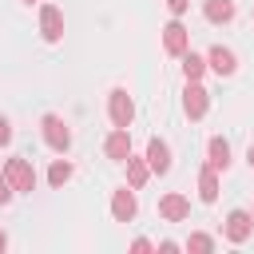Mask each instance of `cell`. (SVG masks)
I'll return each instance as SVG.
<instances>
[{
    "instance_id": "cell-26",
    "label": "cell",
    "mask_w": 254,
    "mask_h": 254,
    "mask_svg": "<svg viewBox=\"0 0 254 254\" xmlns=\"http://www.w3.org/2000/svg\"><path fill=\"white\" fill-rule=\"evenodd\" d=\"M24 4H32V0H24Z\"/></svg>"
},
{
    "instance_id": "cell-20",
    "label": "cell",
    "mask_w": 254,
    "mask_h": 254,
    "mask_svg": "<svg viewBox=\"0 0 254 254\" xmlns=\"http://www.w3.org/2000/svg\"><path fill=\"white\" fill-rule=\"evenodd\" d=\"M12 194H16V187H12V179L0 171V206H8V202H12Z\"/></svg>"
},
{
    "instance_id": "cell-16",
    "label": "cell",
    "mask_w": 254,
    "mask_h": 254,
    "mask_svg": "<svg viewBox=\"0 0 254 254\" xmlns=\"http://www.w3.org/2000/svg\"><path fill=\"white\" fill-rule=\"evenodd\" d=\"M198 198H202V202H214V198H218V171H214L210 163L198 171Z\"/></svg>"
},
{
    "instance_id": "cell-7",
    "label": "cell",
    "mask_w": 254,
    "mask_h": 254,
    "mask_svg": "<svg viewBox=\"0 0 254 254\" xmlns=\"http://www.w3.org/2000/svg\"><path fill=\"white\" fill-rule=\"evenodd\" d=\"M163 48H167L171 56H183V52L190 48V32H187L179 20H171V24L163 28Z\"/></svg>"
},
{
    "instance_id": "cell-25",
    "label": "cell",
    "mask_w": 254,
    "mask_h": 254,
    "mask_svg": "<svg viewBox=\"0 0 254 254\" xmlns=\"http://www.w3.org/2000/svg\"><path fill=\"white\" fill-rule=\"evenodd\" d=\"M246 163H250V167H254V143H250V151H246Z\"/></svg>"
},
{
    "instance_id": "cell-18",
    "label": "cell",
    "mask_w": 254,
    "mask_h": 254,
    "mask_svg": "<svg viewBox=\"0 0 254 254\" xmlns=\"http://www.w3.org/2000/svg\"><path fill=\"white\" fill-rule=\"evenodd\" d=\"M67 179H71V163H67V159H56V163L48 167V183H52V187H64Z\"/></svg>"
},
{
    "instance_id": "cell-2",
    "label": "cell",
    "mask_w": 254,
    "mask_h": 254,
    "mask_svg": "<svg viewBox=\"0 0 254 254\" xmlns=\"http://www.w3.org/2000/svg\"><path fill=\"white\" fill-rule=\"evenodd\" d=\"M206 107H210V91H206L198 79H187V91H183V111H187L190 119H202V115H206Z\"/></svg>"
},
{
    "instance_id": "cell-1",
    "label": "cell",
    "mask_w": 254,
    "mask_h": 254,
    "mask_svg": "<svg viewBox=\"0 0 254 254\" xmlns=\"http://www.w3.org/2000/svg\"><path fill=\"white\" fill-rule=\"evenodd\" d=\"M40 131H44V143H48L56 155H64V151L71 147V131H67V123H64L60 115H44V119H40Z\"/></svg>"
},
{
    "instance_id": "cell-22",
    "label": "cell",
    "mask_w": 254,
    "mask_h": 254,
    "mask_svg": "<svg viewBox=\"0 0 254 254\" xmlns=\"http://www.w3.org/2000/svg\"><path fill=\"white\" fill-rule=\"evenodd\" d=\"M167 8H171V12H175V16H183V12H187V8H190V0H167Z\"/></svg>"
},
{
    "instance_id": "cell-10",
    "label": "cell",
    "mask_w": 254,
    "mask_h": 254,
    "mask_svg": "<svg viewBox=\"0 0 254 254\" xmlns=\"http://www.w3.org/2000/svg\"><path fill=\"white\" fill-rule=\"evenodd\" d=\"M250 230H254V214H246V210H230L226 214V238L230 242H246Z\"/></svg>"
},
{
    "instance_id": "cell-21",
    "label": "cell",
    "mask_w": 254,
    "mask_h": 254,
    "mask_svg": "<svg viewBox=\"0 0 254 254\" xmlns=\"http://www.w3.org/2000/svg\"><path fill=\"white\" fill-rule=\"evenodd\" d=\"M8 143H12V123L0 119V147H8Z\"/></svg>"
},
{
    "instance_id": "cell-5",
    "label": "cell",
    "mask_w": 254,
    "mask_h": 254,
    "mask_svg": "<svg viewBox=\"0 0 254 254\" xmlns=\"http://www.w3.org/2000/svg\"><path fill=\"white\" fill-rule=\"evenodd\" d=\"M40 36H44L48 44H60V40H64V12H60L56 4H44V8H40Z\"/></svg>"
},
{
    "instance_id": "cell-6",
    "label": "cell",
    "mask_w": 254,
    "mask_h": 254,
    "mask_svg": "<svg viewBox=\"0 0 254 254\" xmlns=\"http://www.w3.org/2000/svg\"><path fill=\"white\" fill-rule=\"evenodd\" d=\"M206 64H210L214 75H234V71H238V56H234L230 48H222V44H214V48L206 52Z\"/></svg>"
},
{
    "instance_id": "cell-17",
    "label": "cell",
    "mask_w": 254,
    "mask_h": 254,
    "mask_svg": "<svg viewBox=\"0 0 254 254\" xmlns=\"http://www.w3.org/2000/svg\"><path fill=\"white\" fill-rule=\"evenodd\" d=\"M210 64H206V56H194V52H183V75L187 79H202V71H206Z\"/></svg>"
},
{
    "instance_id": "cell-4",
    "label": "cell",
    "mask_w": 254,
    "mask_h": 254,
    "mask_svg": "<svg viewBox=\"0 0 254 254\" xmlns=\"http://www.w3.org/2000/svg\"><path fill=\"white\" fill-rule=\"evenodd\" d=\"M4 175L12 179V187H16V190H24V194H32V190H36V171H32V163H28V159H20V155H16V159H8V163H4Z\"/></svg>"
},
{
    "instance_id": "cell-13",
    "label": "cell",
    "mask_w": 254,
    "mask_h": 254,
    "mask_svg": "<svg viewBox=\"0 0 254 254\" xmlns=\"http://www.w3.org/2000/svg\"><path fill=\"white\" fill-rule=\"evenodd\" d=\"M206 163H210L214 171H226V167H230V143H226L222 135H214V139L206 143Z\"/></svg>"
},
{
    "instance_id": "cell-19",
    "label": "cell",
    "mask_w": 254,
    "mask_h": 254,
    "mask_svg": "<svg viewBox=\"0 0 254 254\" xmlns=\"http://www.w3.org/2000/svg\"><path fill=\"white\" fill-rule=\"evenodd\" d=\"M187 250H194V254H210V250H214V238H210V234H190V238H187Z\"/></svg>"
},
{
    "instance_id": "cell-8",
    "label": "cell",
    "mask_w": 254,
    "mask_h": 254,
    "mask_svg": "<svg viewBox=\"0 0 254 254\" xmlns=\"http://www.w3.org/2000/svg\"><path fill=\"white\" fill-rule=\"evenodd\" d=\"M103 151H107V159H115V163H127V155H131V131H127V127H115V131L107 135Z\"/></svg>"
},
{
    "instance_id": "cell-9",
    "label": "cell",
    "mask_w": 254,
    "mask_h": 254,
    "mask_svg": "<svg viewBox=\"0 0 254 254\" xmlns=\"http://www.w3.org/2000/svg\"><path fill=\"white\" fill-rule=\"evenodd\" d=\"M135 210H139L135 190H127V187H123V190H115V194H111V218H115V222H131V218H135Z\"/></svg>"
},
{
    "instance_id": "cell-23",
    "label": "cell",
    "mask_w": 254,
    "mask_h": 254,
    "mask_svg": "<svg viewBox=\"0 0 254 254\" xmlns=\"http://www.w3.org/2000/svg\"><path fill=\"white\" fill-rule=\"evenodd\" d=\"M131 250H135V254H147V250H151V242H147V238H135V242H131Z\"/></svg>"
},
{
    "instance_id": "cell-3",
    "label": "cell",
    "mask_w": 254,
    "mask_h": 254,
    "mask_svg": "<svg viewBox=\"0 0 254 254\" xmlns=\"http://www.w3.org/2000/svg\"><path fill=\"white\" fill-rule=\"evenodd\" d=\"M107 115H111L115 127H131V119H135V103H131V95H127L123 87H115V91L107 95Z\"/></svg>"
},
{
    "instance_id": "cell-24",
    "label": "cell",
    "mask_w": 254,
    "mask_h": 254,
    "mask_svg": "<svg viewBox=\"0 0 254 254\" xmlns=\"http://www.w3.org/2000/svg\"><path fill=\"white\" fill-rule=\"evenodd\" d=\"M0 250H8V234L4 230H0Z\"/></svg>"
},
{
    "instance_id": "cell-11",
    "label": "cell",
    "mask_w": 254,
    "mask_h": 254,
    "mask_svg": "<svg viewBox=\"0 0 254 254\" xmlns=\"http://www.w3.org/2000/svg\"><path fill=\"white\" fill-rule=\"evenodd\" d=\"M159 214H163L167 222H183V218L190 214L187 194H163V198H159Z\"/></svg>"
},
{
    "instance_id": "cell-12",
    "label": "cell",
    "mask_w": 254,
    "mask_h": 254,
    "mask_svg": "<svg viewBox=\"0 0 254 254\" xmlns=\"http://www.w3.org/2000/svg\"><path fill=\"white\" fill-rule=\"evenodd\" d=\"M147 163H151V175H167L171 171V147L163 139H151L147 143Z\"/></svg>"
},
{
    "instance_id": "cell-15",
    "label": "cell",
    "mask_w": 254,
    "mask_h": 254,
    "mask_svg": "<svg viewBox=\"0 0 254 254\" xmlns=\"http://www.w3.org/2000/svg\"><path fill=\"white\" fill-rule=\"evenodd\" d=\"M147 179H151V163H147V155H143V159H139V155H127V183L139 190Z\"/></svg>"
},
{
    "instance_id": "cell-14",
    "label": "cell",
    "mask_w": 254,
    "mask_h": 254,
    "mask_svg": "<svg viewBox=\"0 0 254 254\" xmlns=\"http://www.w3.org/2000/svg\"><path fill=\"white\" fill-rule=\"evenodd\" d=\"M202 16L210 24H230L234 20V0H206L202 4Z\"/></svg>"
}]
</instances>
